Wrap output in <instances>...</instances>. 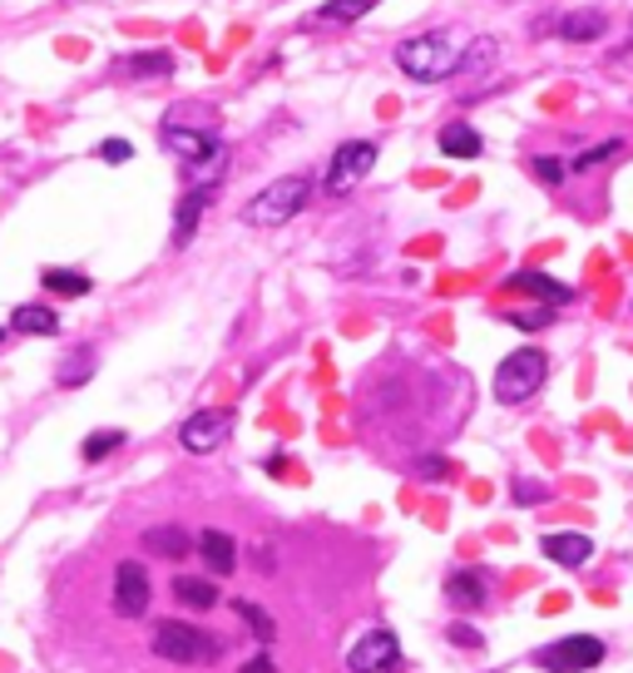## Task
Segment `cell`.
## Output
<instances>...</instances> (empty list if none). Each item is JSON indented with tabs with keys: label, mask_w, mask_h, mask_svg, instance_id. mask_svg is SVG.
<instances>
[{
	"label": "cell",
	"mask_w": 633,
	"mask_h": 673,
	"mask_svg": "<svg viewBox=\"0 0 633 673\" xmlns=\"http://www.w3.org/2000/svg\"><path fill=\"white\" fill-rule=\"evenodd\" d=\"M396 65L411 79H421V85H435V79L460 75V49H455V40L445 30H425V35H411L396 45Z\"/></svg>",
	"instance_id": "obj_1"
},
{
	"label": "cell",
	"mask_w": 633,
	"mask_h": 673,
	"mask_svg": "<svg viewBox=\"0 0 633 673\" xmlns=\"http://www.w3.org/2000/svg\"><path fill=\"white\" fill-rule=\"evenodd\" d=\"M307 198H312V178H307V174H282V178H273L263 194L247 198V203H243V223L247 228H277V223H287V218L302 213Z\"/></svg>",
	"instance_id": "obj_2"
},
{
	"label": "cell",
	"mask_w": 633,
	"mask_h": 673,
	"mask_svg": "<svg viewBox=\"0 0 633 673\" xmlns=\"http://www.w3.org/2000/svg\"><path fill=\"white\" fill-rule=\"evenodd\" d=\"M148 649H154L158 659H168V663L193 669V663H213L218 653H223V639L208 633V629H198V624H184V619H158L154 633H148Z\"/></svg>",
	"instance_id": "obj_3"
},
{
	"label": "cell",
	"mask_w": 633,
	"mask_h": 673,
	"mask_svg": "<svg viewBox=\"0 0 633 673\" xmlns=\"http://www.w3.org/2000/svg\"><path fill=\"white\" fill-rule=\"evenodd\" d=\"M544 376H549V356L540 346H520V352H510L495 366V401H504V406L530 401L544 386Z\"/></svg>",
	"instance_id": "obj_4"
},
{
	"label": "cell",
	"mask_w": 633,
	"mask_h": 673,
	"mask_svg": "<svg viewBox=\"0 0 633 673\" xmlns=\"http://www.w3.org/2000/svg\"><path fill=\"white\" fill-rule=\"evenodd\" d=\"M544 673H584V669H599L603 663V639L593 633H569V639H554L534 653Z\"/></svg>",
	"instance_id": "obj_5"
},
{
	"label": "cell",
	"mask_w": 633,
	"mask_h": 673,
	"mask_svg": "<svg viewBox=\"0 0 633 673\" xmlns=\"http://www.w3.org/2000/svg\"><path fill=\"white\" fill-rule=\"evenodd\" d=\"M371 168H376V144H371V139H346V144H336L332 164H326L322 188H326V194H352V188L362 184Z\"/></svg>",
	"instance_id": "obj_6"
},
{
	"label": "cell",
	"mask_w": 633,
	"mask_h": 673,
	"mask_svg": "<svg viewBox=\"0 0 633 673\" xmlns=\"http://www.w3.org/2000/svg\"><path fill=\"white\" fill-rule=\"evenodd\" d=\"M227 431H233V411L198 406V411L178 426V445H184V451H193V455H208V451H218V445L227 441Z\"/></svg>",
	"instance_id": "obj_7"
},
{
	"label": "cell",
	"mask_w": 633,
	"mask_h": 673,
	"mask_svg": "<svg viewBox=\"0 0 633 673\" xmlns=\"http://www.w3.org/2000/svg\"><path fill=\"white\" fill-rule=\"evenodd\" d=\"M109 599H114L119 619H138L148 609V570L138 560H119L114 564V584H109Z\"/></svg>",
	"instance_id": "obj_8"
},
{
	"label": "cell",
	"mask_w": 633,
	"mask_h": 673,
	"mask_svg": "<svg viewBox=\"0 0 633 673\" xmlns=\"http://www.w3.org/2000/svg\"><path fill=\"white\" fill-rule=\"evenodd\" d=\"M396 659H401V643H396L391 629H371V633H362V639L346 649V669H352V673L396 669Z\"/></svg>",
	"instance_id": "obj_9"
},
{
	"label": "cell",
	"mask_w": 633,
	"mask_h": 673,
	"mask_svg": "<svg viewBox=\"0 0 633 673\" xmlns=\"http://www.w3.org/2000/svg\"><path fill=\"white\" fill-rule=\"evenodd\" d=\"M164 148L178 154L184 164H203V158H213L223 144H218L213 129H193V124H178V119H164Z\"/></svg>",
	"instance_id": "obj_10"
},
{
	"label": "cell",
	"mask_w": 633,
	"mask_h": 673,
	"mask_svg": "<svg viewBox=\"0 0 633 673\" xmlns=\"http://www.w3.org/2000/svg\"><path fill=\"white\" fill-rule=\"evenodd\" d=\"M510 293H530V297H540V302H549V307H564V302H574V287H564V283H554L549 273H534V267H524V273H510Z\"/></svg>",
	"instance_id": "obj_11"
},
{
	"label": "cell",
	"mask_w": 633,
	"mask_h": 673,
	"mask_svg": "<svg viewBox=\"0 0 633 673\" xmlns=\"http://www.w3.org/2000/svg\"><path fill=\"white\" fill-rule=\"evenodd\" d=\"M218 188H188L184 198H178V213H174V247H184L188 238H193V228L203 223L208 203H213Z\"/></svg>",
	"instance_id": "obj_12"
},
{
	"label": "cell",
	"mask_w": 633,
	"mask_h": 673,
	"mask_svg": "<svg viewBox=\"0 0 633 673\" xmlns=\"http://www.w3.org/2000/svg\"><path fill=\"white\" fill-rule=\"evenodd\" d=\"M554 30H559L569 45H589V40H599L603 30H609V15L593 10V5H584V10H569V15L554 20Z\"/></svg>",
	"instance_id": "obj_13"
},
{
	"label": "cell",
	"mask_w": 633,
	"mask_h": 673,
	"mask_svg": "<svg viewBox=\"0 0 633 673\" xmlns=\"http://www.w3.org/2000/svg\"><path fill=\"white\" fill-rule=\"evenodd\" d=\"M445 599H451L455 609H480V604L490 599V580H485L480 570H455L451 580H445Z\"/></svg>",
	"instance_id": "obj_14"
},
{
	"label": "cell",
	"mask_w": 633,
	"mask_h": 673,
	"mask_svg": "<svg viewBox=\"0 0 633 673\" xmlns=\"http://www.w3.org/2000/svg\"><path fill=\"white\" fill-rule=\"evenodd\" d=\"M174 599L184 604V609H198V614H208V609H218V584H213V574H178L174 580Z\"/></svg>",
	"instance_id": "obj_15"
},
{
	"label": "cell",
	"mask_w": 633,
	"mask_h": 673,
	"mask_svg": "<svg viewBox=\"0 0 633 673\" xmlns=\"http://www.w3.org/2000/svg\"><path fill=\"white\" fill-rule=\"evenodd\" d=\"M198 554H203V564H208V574H213V580H223V574L237 570V544L227 540L223 530H203V534H198Z\"/></svg>",
	"instance_id": "obj_16"
},
{
	"label": "cell",
	"mask_w": 633,
	"mask_h": 673,
	"mask_svg": "<svg viewBox=\"0 0 633 673\" xmlns=\"http://www.w3.org/2000/svg\"><path fill=\"white\" fill-rule=\"evenodd\" d=\"M144 550L158 554V560H184L193 550V534L184 525H154V530H144Z\"/></svg>",
	"instance_id": "obj_17"
},
{
	"label": "cell",
	"mask_w": 633,
	"mask_h": 673,
	"mask_svg": "<svg viewBox=\"0 0 633 673\" xmlns=\"http://www.w3.org/2000/svg\"><path fill=\"white\" fill-rule=\"evenodd\" d=\"M10 332L55 336V332H59V317H55V307H45V302H20L15 312H10Z\"/></svg>",
	"instance_id": "obj_18"
},
{
	"label": "cell",
	"mask_w": 633,
	"mask_h": 673,
	"mask_svg": "<svg viewBox=\"0 0 633 673\" xmlns=\"http://www.w3.org/2000/svg\"><path fill=\"white\" fill-rule=\"evenodd\" d=\"M114 75H124V79H164V75H174V55H168V49L124 55V59H114Z\"/></svg>",
	"instance_id": "obj_19"
},
{
	"label": "cell",
	"mask_w": 633,
	"mask_h": 673,
	"mask_svg": "<svg viewBox=\"0 0 633 673\" xmlns=\"http://www.w3.org/2000/svg\"><path fill=\"white\" fill-rule=\"evenodd\" d=\"M540 550L549 554L554 564H569V570H574V564H584V560H589V554H593V540H589V534H574V530H564V534H544V540H540Z\"/></svg>",
	"instance_id": "obj_20"
},
{
	"label": "cell",
	"mask_w": 633,
	"mask_h": 673,
	"mask_svg": "<svg viewBox=\"0 0 633 673\" xmlns=\"http://www.w3.org/2000/svg\"><path fill=\"white\" fill-rule=\"evenodd\" d=\"M435 144H441V154H445V158H480L485 139L475 134L470 124H445V129H441V139H435Z\"/></svg>",
	"instance_id": "obj_21"
},
{
	"label": "cell",
	"mask_w": 633,
	"mask_h": 673,
	"mask_svg": "<svg viewBox=\"0 0 633 673\" xmlns=\"http://www.w3.org/2000/svg\"><path fill=\"white\" fill-rule=\"evenodd\" d=\"M233 614L247 624V629H253L257 643H273V639H277V619H273V614H267L257 599H233Z\"/></svg>",
	"instance_id": "obj_22"
},
{
	"label": "cell",
	"mask_w": 633,
	"mask_h": 673,
	"mask_svg": "<svg viewBox=\"0 0 633 673\" xmlns=\"http://www.w3.org/2000/svg\"><path fill=\"white\" fill-rule=\"evenodd\" d=\"M495 55H500V40H495V35H475L470 45L460 49V69H465V75H480V69L495 65Z\"/></svg>",
	"instance_id": "obj_23"
},
{
	"label": "cell",
	"mask_w": 633,
	"mask_h": 673,
	"mask_svg": "<svg viewBox=\"0 0 633 673\" xmlns=\"http://www.w3.org/2000/svg\"><path fill=\"white\" fill-rule=\"evenodd\" d=\"M381 0H326L322 10H316V20L322 25H352V20H362L366 10H376Z\"/></svg>",
	"instance_id": "obj_24"
},
{
	"label": "cell",
	"mask_w": 633,
	"mask_h": 673,
	"mask_svg": "<svg viewBox=\"0 0 633 673\" xmlns=\"http://www.w3.org/2000/svg\"><path fill=\"white\" fill-rule=\"evenodd\" d=\"M40 283H45L55 297H85L89 287H95L85 273H69V267H45V273H40Z\"/></svg>",
	"instance_id": "obj_25"
},
{
	"label": "cell",
	"mask_w": 633,
	"mask_h": 673,
	"mask_svg": "<svg viewBox=\"0 0 633 673\" xmlns=\"http://www.w3.org/2000/svg\"><path fill=\"white\" fill-rule=\"evenodd\" d=\"M119 445H124V431H89L85 445H79V455H85V461L95 465V461H109V455H114Z\"/></svg>",
	"instance_id": "obj_26"
},
{
	"label": "cell",
	"mask_w": 633,
	"mask_h": 673,
	"mask_svg": "<svg viewBox=\"0 0 633 673\" xmlns=\"http://www.w3.org/2000/svg\"><path fill=\"white\" fill-rule=\"evenodd\" d=\"M89 376H95V356H89V352H75V356H65V362H59L55 382H59V386H85Z\"/></svg>",
	"instance_id": "obj_27"
},
{
	"label": "cell",
	"mask_w": 633,
	"mask_h": 673,
	"mask_svg": "<svg viewBox=\"0 0 633 673\" xmlns=\"http://www.w3.org/2000/svg\"><path fill=\"white\" fill-rule=\"evenodd\" d=\"M623 148V139H603V144H593V148H584V154H574V174H589L593 164H603V158H613Z\"/></svg>",
	"instance_id": "obj_28"
},
{
	"label": "cell",
	"mask_w": 633,
	"mask_h": 673,
	"mask_svg": "<svg viewBox=\"0 0 633 673\" xmlns=\"http://www.w3.org/2000/svg\"><path fill=\"white\" fill-rule=\"evenodd\" d=\"M530 168H534V178H540V184H549V188H559L564 178H569V164H564V158H549V154H540Z\"/></svg>",
	"instance_id": "obj_29"
},
{
	"label": "cell",
	"mask_w": 633,
	"mask_h": 673,
	"mask_svg": "<svg viewBox=\"0 0 633 673\" xmlns=\"http://www.w3.org/2000/svg\"><path fill=\"white\" fill-rule=\"evenodd\" d=\"M99 158H104V164H129V158H134V144H129V139H104V144H99Z\"/></svg>",
	"instance_id": "obj_30"
},
{
	"label": "cell",
	"mask_w": 633,
	"mask_h": 673,
	"mask_svg": "<svg viewBox=\"0 0 633 673\" xmlns=\"http://www.w3.org/2000/svg\"><path fill=\"white\" fill-rule=\"evenodd\" d=\"M514 505H540V500H549V490H544L540 481H514Z\"/></svg>",
	"instance_id": "obj_31"
},
{
	"label": "cell",
	"mask_w": 633,
	"mask_h": 673,
	"mask_svg": "<svg viewBox=\"0 0 633 673\" xmlns=\"http://www.w3.org/2000/svg\"><path fill=\"white\" fill-rule=\"evenodd\" d=\"M544 322H549V312H544V307H534V312H510V327H520V332H540Z\"/></svg>",
	"instance_id": "obj_32"
},
{
	"label": "cell",
	"mask_w": 633,
	"mask_h": 673,
	"mask_svg": "<svg viewBox=\"0 0 633 673\" xmlns=\"http://www.w3.org/2000/svg\"><path fill=\"white\" fill-rule=\"evenodd\" d=\"M415 475H425V481H441V475H451V461H441V455H421V461H415Z\"/></svg>",
	"instance_id": "obj_33"
},
{
	"label": "cell",
	"mask_w": 633,
	"mask_h": 673,
	"mask_svg": "<svg viewBox=\"0 0 633 673\" xmlns=\"http://www.w3.org/2000/svg\"><path fill=\"white\" fill-rule=\"evenodd\" d=\"M451 643H460V649H480V629H470V624H451Z\"/></svg>",
	"instance_id": "obj_34"
},
{
	"label": "cell",
	"mask_w": 633,
	"mask_h": 673,
	"mask_svg": "<svg viewBox=\"0 0 633 673\" xmlns=\"http://www.w3.org/2000/svg\"><path fill=\"white\" fill-rule=\"evenodd\" d=\"M237 673H277V663H273V653L263 649V653H257V659H247V663H243V669H237Z\"/></svg>",
	"instance_id": "obj_35"
},
{
	"label": "cell",
	"mask_w": 633,
	"mask_h": 673,
	"mask_svg": "<svg viewBox=\"0 0 633 673\" xmlns=\"http://www.w3.org/2000/svg\"><path fill=\"white\" fill-rule=\"evenodd\" d=\"M0 336H5V327H0Z\"/></svg>",
	"instance_id": "obj_36"
}]
</instances>
